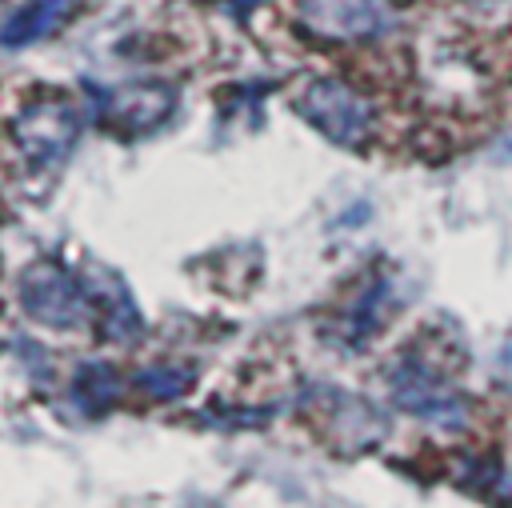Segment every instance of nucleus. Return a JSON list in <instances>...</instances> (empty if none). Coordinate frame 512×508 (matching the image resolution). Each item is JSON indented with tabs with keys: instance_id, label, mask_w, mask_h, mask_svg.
<instances>
[{
	"instance_id": "6",
	"label": "nucleus",
	"mask_w": 512,
	"mask_h": 508,
	"mask_svg": "<svg viewBox=\"0 0 512 508\" xmlns=\"http://www.w3.org/2000/svg\"><path fill=\"white\" fill-rule=\"evenodd\" d=\"M92 112L100 124L124 132V136H144L152 128H160L172 108H176V92L168 84H128V88H96L92 92Z\"/></svg>"
},
{
	"instance_id": "10",
	"label": "nucleus",
	"mask_w": 512,
	"mask_h": 508,
	"mask_svg": "<svg viewBox=\"0 0 512 508\" xmlns=\"http://www.w3.org/2000/svg\"><path fill=\"white\" fill-rule=\"evenodd\" d=\"M72 4L76 0H28V4H20L4 24V44L8 48H24L32 40H44L52 28H60L68 20Z\"/></svg>"
},
{
	"instance_id": "2",
	"label": "nucleus",
	"mask_w": 512,
	"mask_h": 508,
	"mask_svg": "<svg viewBox=\"0 0 512 508\" xmlns=\"http://www.w3.org/2000/svg\"><path fill=\"white\" fill-rule=\"evenodd\" d=\"M20 308L48 328H76L96 312L88 276H76L56 260H36L20 272Z\"/></svg>"
},
{
	"instance_id": "8",
	"label": "nucleus",
	"mask_w": 512,
	"mask_h": 508,
	"mask_svg": "<svg viewBox=\"0 0 512 508\" xmlns=\"http://www.w3.org/2000/svg\"><path fill=\"white\" fill-rule=\"evenodd\" d=\"M396 304H400V296H396L392 280L384 276V268H376V272L364 280V288L356 292V300L344 308V316L332 324V340H336L340 348H360V344H368V340L380 332V324L396 312Z\"/></svg>"
},
{
	"instance_id": "11",
	"label": "nucleus",
	"mask_w": 512,
	"mask_h": 508,
	"mask_svg": "<svg viewBox=\"0 0 512 508\" xmlns=\"http://www.w3.org/2000/svg\"><path fill=\"white\" fill-rule=\"evenodd\" d=\"M120 376L108 368V364H84L72 380V404L84 412V416H100L116 404L120 396Z\"/></svg>"
},
{
	"instance_id": "1",
	"label": "nucleus",
	"mask_w": 512,
	"mask_h": 508,
	"mask_svg": "<svg viewBox=\"0 0 512 508\" xmlns=\"http://www.w3.org/2000/svg\"><path fill=\"white\" fill-rule=\"evenodd\" d=\"M392 400L440 428H464L468 424V400L452 388L444 364L428 360L424 344H412L392 364Z\"/></svg>"
},
{
	"instance_id": "9",
	"label": "nucleus",
	"mask_w": 512,
	"mask_h": 508,
	"mask_svg": "<svg viewBox=\"0 0 512 508\" xmlns=\"http://www.w3.org/2000/svg\"><path fill=\"white\" fill-rule=\"evenodd\" d=\"M88 284H92V304H96V316L104 324V336L108 340H136L140 336V312L128 296V288L112 276V272H88Z\"/></svg>"
},
{
	"instance_id": "7",
	"label": "nucleus",
	"mask_w": 512,
	"mask_h": 508,
	"mask_svg": "<svg viewBox=\"0 0 512 508\" xmlns=\"http://www.w3.org/2000/svg\"><path fill=\"white\" fill-rule=\"evenodd\" d=\"M312 404H316L312 416H316L324 440H328L332 448H340L344 456L364 452V448H372V444L384 436L380 412H376L368 400H360V396H348V392L328 388V392H316Z\"/></svg>"
},
{
	"instance_id": "5",
	"label": "nucleus",
	"mask_w": 512,
	"mask_h": 508,
	"mask_svg": "<svg viewBox=\"0 0 512 508\" xmlns=\"http://www.w3.org/2000/svg\"><path fill=\"white\" fill-rule=\"evenodd\" d=\"M296 24L320 40H372L396 24L392 0H300Z\"/></svg>"
},
{
	"instance_id": "4",
	"label": "nucleus",
	"mask_w": 512,
	"mask_h": 508,
	"mask_svg": "<svg viewBox=\"0 0 512 508\" xmlns=\"http://www.w3.org/2000/svg\"><path fill=\"white\" fill-rule=\"evenodd\" d=\"M296 112L332 144L344 148H360L372 132V108L364 96H356L348 84L340 80H312L300 96H296Z\"/></svg>"
},
{
	"instance_id": "12",
	"label": "nucleus",
	"mask_w": 512,
	"mask_h": 508,
	"mask_svg": "<svg viewBox=\"0 0 512 508\" xmlns=\"http://www.w3.org/2000/svg\"><path fill=\"white\" fill-rule=\"evenodd\" d=\"M196 372L192 368H176V364H164V368H144L136 376V388H144L152 400H176L192 388Z\"/></svg>"
},
{
	"instance_id": "3",
	"label": "nucleus",
	"mask_w": 512,
	"mask_h": 508,
	"mask_svg": "<svg viewBox=\"0 0 512 508\" xmlns=\"http://www.w3.org/2000/svg\"><path fill=\"white\" fill-rule=\"evenodd\" d=\"M76 136H80V112L60 92H44L36 100L28 96L12 116V140L28 164H60L72 152Z\"/></svg>"
}]
</instances>
